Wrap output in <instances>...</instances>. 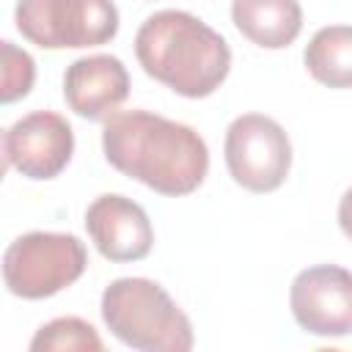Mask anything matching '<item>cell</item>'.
Masks as SVG:
<instances>
[{
    "label": "cell",
    "instance_id": "obj_10",
    "mask_svg": "<svg viewBox=\"0 0 352 352\" xmlns=\"http://www.w3.org/2000/svg\"><path fill=\"white\" fill-rule=\"evenodd\" d=\"M129 96V72L121 58L96 52L77 58L63 72V99L85 121H107Z\"/></svg>",
    "mask_w": 352,
    "mask_h": 352
},
{
    "label": "cell",
    "instance_id": "obj_9",
    "mask_svg": "<svg viewBox=\"0 0 352 352\" xmlns=\"http://www.w3.org/2000/svg\"><path fill=\"white\" fill-rule=\"evenodd\" d=\"M85 231L94 248L113 264L140 261L154 245V228L146 209L118 192H104L88 204Z\"/></svg>",
    "mask_w": 352,
    "mask_h": 352
},
{
    "label": "cell",
    "instance_id": "obj_5",
    "mask_svg": "<svg viewBox=\"0 0 352 352\" xmlns=\"http://www.w3.org/2000/svg\"><path fill=\"white\" fill-rule=\"evenodd\" d=\"M16 30L41 50L102 47L118 33L113 0H16Z\"/></svg>",
    "mask_w": 352,
    "mask_h": 352
},
{
    "label": "cell",
    "instance_id": "obj_2",
    "mask_svg": "<svg viewBox=\"0 0 352 352\" xmlns=\"http://www.w3.org/2000/svg\"><path fill=\"white\" fill-rule=\"evenodd\" d=\"M135 58L140 69L184 99L212 96L231 72L228 41L190 11L165 8L138 28Z\"/></svg>",
    "mask_w": 352,
    "mask_h": 352
},
{
    "label": "cell",
    "instance_id": "obj_11",
    "mask_svg": "<svg viewBox=\"0 0 352 352\" xmlns=\"http://www.w3.org/2000/svg\"><path fill=\"white\" fill-rule=\"evenodd\" d=\"M234 28L261 50H283L302 30L300 0H231Z\"/></svg>",
    "mask_w": 352,
    "mask_h": 352
},
{
    "label": "cell",
    "instance_id": "obj_13",
    "mask_svg": "<svg viewBox=\"0 0 352 352\" xmlns=\"http://www.w3.org/2000/svg\"><path fill=\"white\" fill-rule=\"evenodd\" d=\"M102 352L104 344L96 327L80 316H58L36 330L30 338V352Z\"/></svg>",
    "mask_w": 352,
    "mask_h": 352
},
{
    "label": "cell",
    "instance_id": "obj_12",
    "mask_svg": "<svg viewBox=\"0 0 352 352\" xmlns=\"http://www.w3.org/2000/svg\"><path fill=\"white\" fill-rule=\"evenodd\" d=\"M308 74L327 88H352V25L319 28L302 50Z\"/></svg>",
    "mask_w": 352,
    "mask_h": 352
},
{
    "label": "cell",
    "instance_id": "obj_1",
    "mask_svg": "<svg viewBox=\"0 0 352 352\" xmlns=\"http://www.w3.org/2000/svg\"><path fill=\"white\" fill-rule=\"evenodd\" d=\"M102 148L118 173L168 198L195 192L209 173L206 140L151 110L113 113L102 126Z\"/></svg>",
    "mask_w": 352,
    "mask_h": 352
},
{
    "label": "cell",
    "instance_id": "obj_3",
    "mask_svg": "<svg viewBox=\"0 0 352 352\" xmlns=\"http://www.w3.org/2000/svg\"><path fill=\"white\" fill-rule=\"evenodd\" d=\"M102 319L126 346L140 352H187L195 344L190 316L148 278H116L102 292Z\"/></svg>",
    "mask_w": 352,
    "mask_h": 352
},
{
    "label": "cell",
    "instance_id": "obj_6",
    "mask_svg": "<svg viewBox=\"0 0 352 352\" xmlns=\"http://www.w3.org/2000/svg\"><path fill=\"white\" fill-rule=\"evenodd\" d=\"M223 157L231 179L250 192H275L292 170L289 135L264 113H242L228 124Z\"/></svg>",
    "mask_w": 352,
    "mask_h": 352
},
{
    "label": "cell",
    "instance_id": "obj_15",
    "mask_svg": "<svg viewBox=\"0 0 352 352\" xmlns=\"http://www.w3.org/2000/svg\"><path fill=\"white\" fill-rule=\"evenodd\" d=\"M338 226H341L344 236L352 242V187L338 201Z\"/></svg>",
    "mask_w": 352,
    "mask_h": 352
},
{
    "label": "cell",
    "instance_id": "obj_8",
    "mask_svg": "<svg viewBox=\"0 0 352 352\" xmlns=\"http://www.w3.org/2000/svg\"><path fill=\"white\" fill-rule=\"evenodd\" d=\"M294 322L322 338H341L352 330V272L338 264H314L294 275L289 289Z\"/></svg>",
    "mask_w": 352,
    "mask_h": 352
},
{
    "label": "cell",
    "instance_id": "obj_4",
    "mask_svg": "<svg viewBox=\"0 0 352 352\" xmlns=\"http://www.w3.org/2000/svg\"><path fill=\"white\" fill-rule=\"evenodd\" d=\"M85 267V245L74 234L60 231H28L3 253L6 289L22 300H47L69 289Z\"/></svg>",
    "mask_w": 352,
    "mask_h": 352
},
{
    "label": "cell",
    "instance_id": "obj_14",
    "mask_svg": "<svg viewBox=\"0 0 352 352\" xmlns=\"http://www.w3.org/2000/svg\"><path fill=\"white\" fill-rule=\"evenodd\" d=\"M0 55H3V77H0V102L11 104L16 99H25L33 88L36 80V63L33 58L19 50L14 41H0Z\"/></svg>",
    "mask_w": 352,
    "mask_h": 352
},
{
    "label": "cell",
    "instance_id": "obj_7",
    "mask_svg": "<svg viewBox=\"0 0 352 352\" xmlns=\"http://www.w3.org/2000/svg\"><path fill=\"white\" fill-rule=\"evenodd\" d=\"M74 154L72 124L52 110H33L3 132L6 165L25 179L50 182L66 170Z\"/></svg>",
    "mask_w": 352,
    "mask_h": 352
}]
</instances>
